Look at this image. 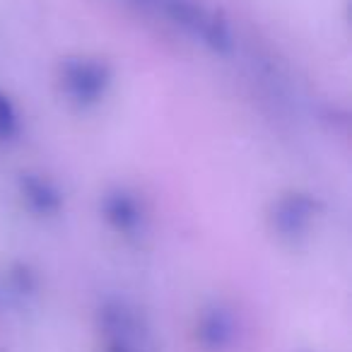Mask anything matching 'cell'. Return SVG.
<instances>
[{"mask_svg": "<svg viewBox=\"0 0 352 352\" xmlns=\"http://www.w3.org/2000/svg\"><path fill=\"white\" fill-rule=\"evenodd\" d=\"M133 3L142 12L174 27L210 54L230 56L234 51L236 41L230 20L203 0H133Z\"/></svg>", "mask_w": 352, "mask_h": 352, "instance_id": "obj_1", "label": "cell"}, {"mask_svg": "<svg viewBox=\"0 0 352 352\" xmlns=\"http://www.w3.org/2000/svg\"><path fill=\"white\" fill-rule=\"evenodd\" d=\"M60 94L80 109H92L113 87V68L99 56H70L58 65Z\"/></svg>", "mask_w": 352, "mask_h": 352, "instance_id": "obj_2", "label": "cell"}, {"mask_svg": "<svg viewBox=\"0 0 352 352\" xmlns=\"http://www.w3.org/2000/svg\"><path fill=\"white\" fill-rule=\"evenodd\" d=\"M321 203L307 191L280 193L268 210V227L285 244H299L311 234Z\"/></svg>", "mask_w": 352, "mask_h": 352, "instance_id": "obj_3", "label": "cell"}, {"mask_svg": "<svg viewBox=\"0 0 352 352\" xmlns=\"http://www.w3.org/2000/svg\"><path fill=\"white\" fill-rule=\"evenodd\" d=\"M102 220L109 225L113 234L123 239H138L147 232V206L135 191L126 186H113L99 201Z\"/></svg>", "mask_w": 352, "mask_h": 352, "instance_id": "obj_4", "label": "cell"}, {"mask_svg": "<svg viewBox=\"0 0 352 352\" xmlns=\"http://www.w3.org/2000/svg\"><path fill=\"white\" fill-rule=\"evenodd\" d=\"M236 336H239V321L227 302L215 299L198 311L193 338L203 352H227L234 345Z\"/></svg>", "mask_w": 352, "mask_h": 352, "instance_id": "obj_5", "label": "cell"}, {"mask_svg": "<svg viewBox=\"0 0 352 352\" xmlns=\"http://www.w3.org/2000/svg\"><path fill=\"white\" fill-rule=\"evenodd\" d=\"M99 328L109 340V350L116 352H135V345L145 336L138 311L123 302H109L99 309Z\"/></svg>", "mask_w": 352, "mask_h": 352, "instance_id": "obj_6", "label": "cell"}, {"mask_svg": "<svg viewBox=\"0 0 352 352\" xmlns=\"http://www.w3.org/2000/svg\"><path fill=\"white\" fill-rule=\"evenodd\" d=\"M17 193L27 210L34 217H56L65 206V196L54 179L34 171H25L17 179Z\"/></svg>", "mask_w": 352, "mask_h": 352, "instance_id": "obj_7", "label": "cell"}, {"mask_svg": "<svg viewBox=\"0 0 352 352\" xmlns=\"http://www.w3.org/2000/svg\"><path fill=\"white\" fill-rule=\"evenodd\" d=\"M39 294V280L27 265L10 263L0 268V309H27Z\"/></svg>", "mask_w": 352, "mask_h": 352, "instance_id": "obj_8", "label": "cell"}, {"mask_svg": "<svg viewBox=\"0 0 352 352\" xmlns=\"http://www.w3.org/2000/svg\"><path fill=\"white\" fill-rule=\"evenodd\" d=\"M22 135V111L17 102L0 89V145H12Z\"/></svg>", "mask_w": 352, "mask_h": 352, "instance_id": "obj_9", "label": "cell"}]
</instances>
